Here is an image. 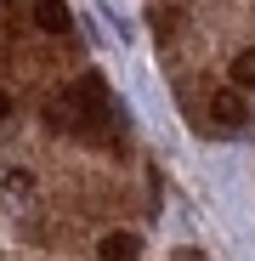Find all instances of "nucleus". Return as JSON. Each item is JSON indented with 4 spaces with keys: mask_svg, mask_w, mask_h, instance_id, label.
Listing matches in <instances>:
<instances>
[{
    "mask_svg": "<svg viewBox=\"0 0 255 261\" xmlns=\"http://www.w3.org/2000/svg\"><path fill=\"white\" fill-rule=\"evenodd\" d=\"M210 114H216V125H221V130H238V125H244V97H238V85H233V91H216V97H210Z\"/></svg>",
    "mask_w": 255,
    "mask_h": 261,
    "instance_id": "obj_1",
    "label": "nucleus"
},
{
    "mask_svg": "<svg viewBox=\"0 0 255 261\" xmlns=\"http://www.w3.org/2000/svg\"><path fill=\"white\" fill-rule=\"evenodd\" d=\"M97 255H102V261H136V255H142V239H136V233H102Z\"/></svg>",
    "mask_w": 255,
    "mask_h": 261,
    "instance_id": "obj_2",
    "label": "nucleus"
},
{
    "mask_svg": "<svg viewBox=\"0 0 255 261\" xmlns=\"http://www.w3.org/2000/svg\"><path fill=\"white\" fill-rule=\"evenodd\" d=\"M34 23L40 29H46V34H68V6H63V0H34Z\"/></svg>",
    "mask_w": 255,
    "mask_h": 261,
    "instance_id": "obj_3",
    "label": "nucleus"
},
{
    "mask_svg": "<svg viewBox=\"0 0 255 261\" xmlns=\"http://www.w3.org/2000/svg\"><path fill=\"white\" fill-rule=\"evenodd\" d=\"M227 74H233V85H238V91H255V51H238Z\"/></svg>",
    "mask_w": 255,
    "mask_h": 261,
    "instance_id": "obj_4",
    "label": "nucleus"
},
{
    "mask_svg": "<svg viewBox=\"0 0 255 261\" xmlns=\"http://www.w3.org/2000/svg\"><path fill=\"white\" fill-rule=\"evenodd\" d=\"M0 182H6V193H17V199H29V193H34V176H29V170H6Z\"/></svg>",
    "mask_w": 255,
    "mask_h": 261,
    "instance_id": "obj_5",
    "label": "nucleus"
},
{
    "mask_svg": "<svg viewBox=\"0 0 255 261\" xmlns=\"http://www.w3.org/2000/svg\"><path fill=\"white\" fill-rule=\"evenodd\" d=\"M6 114H12V97H6V91H0V119H6Z\"/></svg>",
    "mask_w": 255,
    "mask_h": 261,
    "instance_id": "obj_6",
    "label": "nucleus"
},
{
    "mask_svg": "<svg viewBox=\"0 0 255 261\" xmlns=\"http://www.w3.org/2000/svg\"><path fill=\"white\" fill-rule=\"evenodd\" d=\"M176 261H199V250H182V255H176Z\"/></svg>",
    "mask_w": 255,
    "mask_h": 261,
    "instance_id": "obj_7",
    "label": "nucleus"
}]
</instances>
